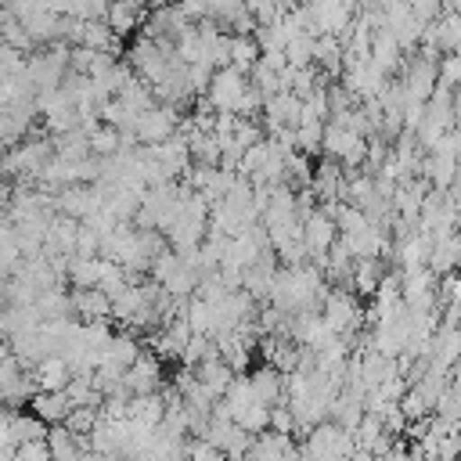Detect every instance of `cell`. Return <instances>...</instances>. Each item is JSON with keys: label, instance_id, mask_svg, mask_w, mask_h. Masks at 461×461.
I'll return each instance as SVG.
<instances>
[{"label": "cell", "instance_id": "6da1fadb", "mask_svg": "<svg viewBox=\"0 0 461 461\" xmlns=\"http://www.w3.org/2000/svg\"><path fill=\"white\" fill-rule=\"evenodd\" d=\"M249 76L238 72V68H216L212 79H209V90H205V108L209 112H223V115H238L241 112V101L249 94Z\"/></svg>", "mask_w": 461, "mask_h": 461}, {"label": "cell", "instance_id": "d6986e66", "mask_svg": "<svg viewBox=\"0 0 461 461\" xmlns=\"http://www.w3.org/2000/svg\"><path fill=\"white\" fill-rule=\"evenodd\" d=\"M439 83L461 90V54H439Z\"/></svg>", "mask_w": 461, "mask_h": 461}, {"label": "cell", "instance_id": "3957f363", "mask_svg": "<svg viewBox=\"0 0 461 461\" xmlns=\"http://www.w3.org/2000/svg\"><path fill=\"white\" fill-rule=\"evenodd\" d=\"M198 439H205L209 447H216L227 461H241V457L249 454V447H252V436L241 432V429H238L227 414H220L216 407H212V418H209V425H205V432H202Z\"/></svg>", "mask_w": 461, "mask_h": 461}, {"label": "cell", "instance_id": "7402d4cb", "mask_svg": "<svg viewBox=\"0 0 461 461\" xmlns=\"http://www.w3.org/2000/svg\"><path fill=\"white\" fill-rule=\"evenodd\" d=\"M407 7H411V14H414L421 25H429V22H436V18L443 14V4H439V0H407Z\"/></svg>", "mask_w": 461, "mask_h": 461}, {"label": "cell", "instance_id": "603a6c76", "mask_svg": "<svg viewBox=\"0 0 461 461\" xmlns=\"http://www.w3.org/2000/svg\"><path fill=\"white\" fill-rule=\"evenodd\" d=\"M184 457H187V461H227V457H223L216 447H209L205 439H191V443L184 447Z\"/></svg>", "mask_w": 461, "mask_h": 461}, {"label": "cell", "instance_id": "5b68a950", "mask_svg": "<svg viewBox=\"0 0 461 461\" xmlns=\"http://www.w3.org/2000/svg\"><path fill=\"white\" fill-rule=\"evenodd\" d=\"M339 241V227H335V220L328 216V209H313V212H306L303 216V245H306V256H310V263H317L321 267V259L331 252V245Z\"/></svg>", "mask_w": 461, "mask_h": 461}, {"label": "cell", "instance_id": "e0dca14e", "mask_svg": "<svg viewBox=\"0 0 461 461\" xmlns=\"http://www.w3.org/2000/svg\"><path fill=\"white\" fill-rule=\"evenodd\" d=\"M321 137H324V122H299L295 126V151L299 155H317L321 151Z\"/></svg>", "mask_w": 461, "mask_h": 461}, {"label": "cell", "instance_id": "ffe728a7", "mask_svg": "<svg viewBox=\"0 0 461 461\" xmlns=\"http://www.w3.org/2000/svg\"><path fill=\"white\" fill-rule=\"evenodd\" d=\"M14 461H50L47 439H29V443H18V447H14Z\"/></svg>", "mask_w": 461, "mask_h": 461}, {"label": "cell", "instance_id": "4fadbf2b", "mask_svg": "<svg viewBox=\"0 0 461 461\" xmlns=\"http://www.w3.org/2000/svg\"><path fill=\"white\" fill-rule=\"evenodd\" d=\"M385 274H389V270L382 267V259H353V270H349V292L371 299Z\"/></svg>", "mask_w": 461, "mask_h": 461}, {"label": "cell", "instance_id": "9c48e42d", "mask_svg": "<svg viewBox=\"0 0 461 461\" xmlns=\"http://www.w3.org/2000/svg\"><path fill=\"white\" fill-rule=\"evenodd\" d=\"M245 378H249V385H252V393H256L259 403H267V407L285 403V375H281L277 367L259 364V367H256L252 375H245Z\"/></svg>", "mask_w": 461, "mask_h": 461}, {"label": "cell", "instance_id": "30bf717a", "mask_svg": "<svg viewBox=\"0 0 461 461\" xmlns=\"http://www.w3.org/2000/svg\"><path fill=\"white\" fill-rule=\"evenodd\" d=\"M68 411H72V403H68L65 393H43V389H36L32 400H29V414H36L47 429L50 425H65Z\"/></svg>", "mask_w": 461, "mask_h": 461}, {"label": "cell", "instance_id": "8fae6325", "mask_svg": "<svg viewBox=\"0 0 461 461\" xmlns=\"http://www.w3.org/2000/svg\"><path fill=\"white\" fill-rule=\"evenodd\" d=\"M140 22H144V0H108L104 25H108L115 36L133 32Z\"/></svg>", "mask_w": 461, "mask_h": 461}, {"label": "cell", "instance_id": "7a4b0ae2", "mask_svg": "<svg viewBox=\"0 0 461 461\" xmlns=\"http://www.w3.org/2000/svg\"><path fill=\"white\" fill-rule=\"evenodd\" d=\"M321 151L324 158H335L342 169H360L364 155H367V140L339 122H324V137H321Z\"/></svg>", "mask_w": 461, "mask_h": 461}, {"label": "cell", "instance_id": "2e32d148", "mask_svg": "<svg viewBox=\"0 0 461 461\" xmlns=\"http://www.w3.org/2000/svg\"><path fill=\"white\" fill-rule=\"evenodd\" d=\"M432 414L439 418V421H447V425H461V393L454 389V385H447L443 393H439V400H436V407H432Z\"/></svg>", "mask_w": 461, "mask_h": 461}, {"label": "cell", "instance_id": "cb8c5ba5", "mask_svg": "<svg viewBox=\"0 0 461 461\" xmlns=\"http://www.w3.org/2000/svg\"><path fill=\"white\" fill-rule=\"evenodd\" d=\"M443 11H454V14H461V0H447V7Z\"/></svg>", "mask_w": 461, "mask_h": 461}, {"label": "cell", "instance_id": "52a82bcc", "mask_svg": "<svg viewBox=\"0 0 461 461\" xmlns=\"http://www.w3.org/2000/svg\"><path fill=\"white\" fill-rule=\"evenodd\" d=\"M68 303H72V317H79L83 324L86 321H112V299L101 288H72Z\"/></svg>", "mask_w": 461, "mask_h": 461}, {"label": "cell", "instance_id": "8992f818", "mask_svg": "<svg viewBox=\"0 0 461 461\" xmlns=\"http://www.w3.org/2000/svg\"><path fill=\"white\" fill-rule=\"evenodd\" d=\"M122 385H126L130 396H151V393H162V360H158L151 349H140V357L126 367Z\"/></svg>", "mask_w": 461, "mask_h": 461}, {"label": "cell", "instance_id": "277c9868", "mask_svg": "<svg viewBox=\"0 0 461 461\" xmlns=\"http://www.w3.org/2000/svg\"><path fill=\"white\" fill-rule=\"evenodd\" d=\"M180 126V112L176 108H166V104H151L148 112L137 115V126H133V140L140 148H151V144H162L176 133Z\"/></svg>", "mask_w": 461, "mask_h": 461}, {"label": "cell", "instance_id": "5bb4252c", "mask_svg": "<svg viewBox=\"0 0 461 461\" xmlns=\"http://www.w3.org/2000/svg\"><path fill=\"white\" fill-rule=\"evenodd\" d=\"M194 378H198V382H202V385L220 400V396L227 393V385H230L238 375H234L220 357H209V360H202V364L194 367Z\"/></svg>", "mask_w": 461, "mask_h": 461}, {"label": "cell", "instance_id": "ac0fdd59", "mask_svg": "<svg viewBox=\"0 0 461 461\" xmlns=\"http://www.w3.org/2000/svg\"><path fill=\"white\" fill-rule=\"evenodd\" d=\"M97 418H101L97 407H72L68 418H65V429H68L72 436H90L94 425H97Z\"/></svg>", "mask_w": 461, "mask_h": 461}, {"label": "cell", "instance_id": "44dd1931", "mask_svg": "<svg viewBox=\"0 0 461 461\" xmlns=\"http://www.w3.org/2000/svg\"><path fill=\"white\" fill-rule=\"evenodd\" d=\"M270 432H285V436L295 432V418H292L288 403H274L270 407Z\"/></svg>", "mask_w": 461, "mask_h": 461}, {"label": "cell", "instance_id": "9a60e30c", "mask_svg": "<svg viewBox=\"0 0 461 461\" xmlns=\"http://www.w3.org/2000/svg\"><path fill=\"white\" fill-rule=\"evenodd\" d=\"M259 61V43L256 36H230V68L238 72H252V65Z\"/></svg>", "mask_w": 461, "mask_h": 461}, {"label": "cell", "instance_id": "7c38bea8", "mask_svg": "<svg viewBox=\"0 0 461 461\" xmlns=\"http://www.w3.org/2000/svg\"><path fill=\"white\" fill-rule=\"evenodd\" d=\"M68 378H72V367L65 364V357H47V360H40L32 367V382L43 393H65Z\"/></svg>", "mask_w": 461, "mask_h": 461}, {"label": "cell", "instance_id": "ba28073f", "mask_svg": "<svg viewBox=\"0 0 461 461\" xmlns=\"http://www.w3.org/2000/svg\"><path fill=\"white\" fill-rule=\"evenodd\" d=\"M137 357H140V339H137L133 331L119 328V331L108 339V346H104V353H101V364H104V367H115V371H126ZM101 364H97V367H101Z\"/></svg>", "mask_w": 461, "mask_h": 461}]
</instances>
